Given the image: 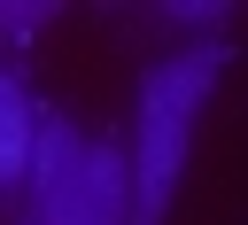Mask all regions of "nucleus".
Listing matches in <instances>:
<instances>
[{
	"mask_svg": "<svg viewBox=\"0 0 248 225\" xmlns=\"http://www.w3.org/2000/svg\"><path fill=\"white\" fill-rule=\"evenodd\" d=\"M225 39H202L170 62H155L140 78V124H132V147H124V171H132V225H163L170 209V186L186 171V147H194V116L202 101L217 93L225 78Z\"/></svg>",
	"mask_w": 248,
	"mask_h": 225,
	"instance_id": "f257e3e1",
	"label": "nucleus"
},
{
	"mask_svg": "<svg viewBox=\"0 0 248 225\" xmlns=\"http://www.w3.org/2000/svg\"><path fill=\"white\" fill-rule=\"evenodd\" d=\"M31 225H132V171L124 147L85 140L62 116H39L31 163H23Z\"/></svg>",
	"mask_w": 248,
	"mask_h": 225,
	"instance_id": "f03ea898",
	"label": "nucleus"
},
{
	"mask_svg": "<svg viewBox=\"0 0 248 225\" xmlns=\"http://www.w3.org/2000/svg\"><path fill=\"white\" fill-rule=\"evenodd\" d=\"M31 132H39V101H31V85L16 70H0V186H23Z\"/></svg>",
	"mask_w": 248,
	"mask_h": 225,
	"instance_id": "7ed1b4c3",
	"label": "nucleus"
},
{
	"mask_svg": "<svg viewBox=\"0 0 248 225\" xmlns=\"http://www.w3.org/2000/svg\"><path fill=\"white\" fill-rule=\"evenodd\" d=\"M46 23V0H0V39H31Z\"/></svg>",
	"mask_w": 248,
	"mask_h": 225,
	"instance_id": "20e7f679",
	"label": "nucleus"
},
{
	"mask_svg": "<svg viewBox=\"0 0 248 225\" xmlns=\"http://www.w3.org/2000/svg\"><path fill=\"white\" fill-rule=\"evenodd\" d=\"M170 16H178V23H225V16H232V0H178Z\"/></svg>",
	"mask_w": 248,
	"mask_h": 225,
	"instance_id": "39448f33",
	"label": "nucleus"
}]
</instances>
